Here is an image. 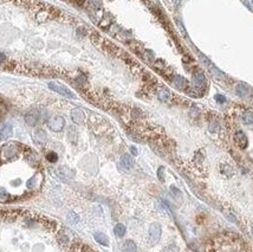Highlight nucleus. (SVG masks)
I'll return each mask as SVG.
<instances>
[{"mask_svg":"<svg viewBox=\"0 0 253 252\" xmlns=\"http://www.w3.org/2000/svg\"><path fill=\"white\" fill-rule=\"evenodd\" d=\"M236 92H237V95H238V96H240V97H245V96H247V95L250 94V89H249V87H247L246 84H244V83H239V84L236 87Z\"/></svg>","mask_w":253,"mask_h":252,"instance_id":"obj_10","label":"nucleus"},{"mask_svg":"<svg viewBox=\"0 0 253 252\" xmlns=\"http://www.w3.org/2000/svg\"><path fill=\"white\" fill-rule=\"evenodd\" d=\"M245 5H246L250 9H252L253 11V0H245Z\"/></svg>","mask_w":253,"mask_h":252,"instance_id":"obj_25","label":"nucleus"},{"mask_svg":"<svg viewBox=\"0 0 253 252\" xmlns=\"http://www.w3.org/2000/svg\"><path fill=\"white\" fill-rule=\"evenodd\" d=\"M243 122L245 125H253V113L252 111H245L243 115Z\"/></svg>","mask_w":253,"mask_h":252,"instance_id":"obj_18","label":"nucleus"},{"mask_svg":"<svg viewBox=\"0 0 253 252\" xmlns=\"http://www.w3.org/2000/svg\"><path fill=\"white\" fill-rule=\"evenodd\" d=\"M34 138H36V141L39 142V143H45L46 140H47V136H46V134H45L44 130L38 129V130L34 133Z\"/></svg>","mask_w":253,"mask_h":252,"instance_id":"obj_13","label":"nucleus"},{"mask_svg":"<svg viewBox=\"0 0 253 252\" xmlns=\"http://www.w3.org/2000/svg\"><path fill=\"white\" fill-rule=\"evenodd\" d=\"M234 141H236V143H237L241 149H245V148L247 147V144H249V140H247L246 135H245L241 130H239V131L236 133V135H234Z\"/></svg>","mask_w":253,"mask_h":252,"instance_id":"obj_4","label":"nucleus"},{"mask_svg":"<svg viewBox=\"0 0 253 252\" xmlns=\"http://www.w3.org/2000/svg\"><path fill=\"white\" fill-rule=\"evenodd\" d=\"M71 119H72V121H73L76 125H82V123L84 122V119H85L83 110H82V109H78V108H77V109H73L72 113H71Z\"/></svg>","mask_w":253,"mask_h":252,"instance_id":"obj_5","label":"nucleus"},{"mask_svg":"<svg viewBox=\"0 0 253 252\" xmlns=\"http://www.w3.org/2000/svg\"><path fill=\"white\" fill-rule=\"evenodd\" d=\"M94 237H95V239H96V242H97L98 244L104 245V246H108V245H109V239H108V237H107L104 233L96 232Z\"/></svg>","mask_w":253,"mask_h":252,"instance_id":"obj_12","label":"nucleus"},{"mask_svg":"<svg viewBox=\"0 0 253 252\" xmlns=\"http://www.w3.org/2000/svg\"><path fill=\"white\" fill-rule=\"evenodd\" d=\"M38 120H39V114H37L36 111H30L28 114L25 115V121L30 126H36L38 123Z\"/></svg>","mask_w":253,"mask_h":252,"instance_id":"obj_8","label":"nucleus"},{"mask_svg":"<svg viewBox=\"0 0 253 252\" xmlns=\"http://www.w3.org/2000/svg\"><path fill=\"white\" fill-rule=\"evenodd\" d=\"M149 236L153 243H157L161 237V226L157 223H153L149 227Z\"/></svg>","mask_w":253,"mask_h":252,"instance_id":"obj_3","label":"nucleus"},{"mask_svg":"<svg viewBox=\"0 0 253 252\" xmlns=\"http://www.w3.org/2000/svg\"><path fill=\"white\" fill-rule=\"evenodd\" d=\"M5 58H6L5 55H4V53H0V63H2V62L5 60Z\"/></svg>","mask_w":253,"mask_h":252,"instance_id":"obj_27","label":"nucleus"},{"mask_svg":"<svg viewBox=\"0 0 253 252\" xmlns=\"http://www.w3.org/2000/svg\"><path fill=\"white\" fill-rule=\"evenodd\" d=\"M49 88H50L52 91H56L57 94H59V95H62V96H64V97H68V98H75L73 92H72L70 89H68L66 87L62 85L60 83H57V82H50V83H49Z\"/></svg>","mask_w":253,"mask_h":252,"instance_id":"obj_1","label":"nucleus"},{"mask_svg":"<svg viewBox=\"0 0 253 252\" xmlns=\"http://www.w3.org/2000/svg\"><path fill=\"white\" fill-rule=\"evenodd\" d=\"M46 159H47V161H50V162H56V161L58 160V156H57V154H56L55 151H50V153H47Z\"/></svg>","mask_w":253,"mask_h":252,"instance_id":"obj_20","label":"nucleus"},{"mask_svg":"<svg viewBox=\"0 0 253 252\" xmlns=\"http://www.w3.org/2000/svg\"><path fill=\"white\" fill-rule=\"evenodd\" d=\"M193 82H194V85L198 87V88H202L205 87L206 84V77L202 72H196L194 76H193Z\"/></svg>","mask_w":253,"mask_h":252,"instance_id":"obj_7","label":"nucleus"},{"mask_svg":"<svg viewBox=\"0 0 253 252\" xmlns=\"http://www.w3.org/2000/svg\"><path fill=\"white\" fill-rule=\"evenodd\" d=\"M173 83H174L175 88L179 89V90H185L187 88V81L182 76H175Z\"/></svg>","mask_w":253,"mask_h":252,"instance_id":"obj_9","label":"nucleus"},{"mask_svg":"<svg viewBox=\"0 0 253 252\" xmlns=\"http://www.w3.org/2000/svg\"><path fill=\"white\" fill-rule=\"evenodd\" d=\"M163 167H160L158 168V172H157V175H158V179L161 180V181H164V178H163Z\"/></svg>","mask_w":253,"mask_h":252,"instance_id":"obj_24","label":"nucleus"},{"mask_svg":"<svg viewBox=\"0 0 253 252\" xmlns=\"http://www.w3.org/2000/svg\"><path fill=\"white\" fill-rule=\"evenodd\" d=\"M65 126V121L62 116H55L49 121V127L53 131H60Z\"/></svg>","mask_w":253,"mask_h":252,"instance_id":"obj_2","label":"nucleus"},{"mask_svg":"<svg viewBox=\"0 0 253 252\" xmlns=\"http://www.w3.org/2000/svg\"><path fill=\"white\" fill-rule=\"evenodd\" d=\"M136 244L132 240H126L123 244V251L124 252H136Z\"/></svg>","mask_w":253,"mask_h":252,"instance_id":"obj_15","label":"nucleus"},{"mask_svg":"<svg viewBox=\"0 0 253 252\" xmlns=\"http://www.w3.org/2000/svg\"><path fill=\"white\" fill-rule=\"evenodd\" d=\"M157 97H158V100H160V101H162V102H167V101L169 100V97H170V94L168 92V90H166V89H161V90L158 91V94H157Z\"/></svg>","mask_w":253,"mask_h":252,"instance_id":"obj_17","label":"nucleus"},{"mask_svg":"<svg viewBox=\"0 0 253 252\" xmlns=\"http://www.w3.org/2000/svg\"><path fill=\"white\" fill-rule=\"evenodd\" d=\"M215 101L218 103H225L226 102V97L224 95H215Z\"/></svg>","mask_w":253,"mask_h":252,"instance_id":"obj_22","label":"nucleus"},{"mask_svg":"<svg viewBox=\"0 0 253 252\" xmlns=\"http://www.w3.org/2000/svg\"><path fill=\"white\" fill-rule=\"evenodd\" d=\"M90 5L94 8H98L101 6V0H90Z\"/></svg>","mask_w":253,"mask_h":252,"instance_id":"obj_23","label":"nucleus"},{"mask_svg":"<svg viewBox=\"0 0 253 252\" xmlns=\"http://www.w3.org/2000/svg\"><path fill=\"white\" fill-rule=\"evenodd\" d=\"M121 162H122V165H123V167L126 168V169H130L131 167H132V159L130 157V155H128V154H124L122 157H121Z\"/></svg>","mask_w":253,"mask_h":252,"instance_id":"obj_14","label":"nucleus"},{"mask_svg":"<svg viewBox=\"0 0 253 252\" xmlns=\"http://www.w3.org/2000/svg\"><path fill=\"white\" fill-rule=\"evenodd\" d=\"M57 175H58L60 179H63V180H70V179L73 178L72 170L69 169V168H66V167H60V168L57 170Z\"/></svg>","mask_w":253,"mask_h":252,"instance_id":"obj_6","label":"nucleus"},{"mask_svg":"<svg viewBox=\"0 0 253 252\" xmlns=\"http://www.w3.org/2000/svg\"><path fill=\"white\" fill-rule=\"evenodd\" d=\"M252 235H253V227H252Z\"/></svg>","mask_w":253,"mask_h":252,"instance_id":"obj_28","label":"nucleus"},{"mask_svg":"<svg viewBox=\"0 0 253 252\" xmlns=\"http://www.w3.org/2000/svg\"><path fill=\"white\" fill-rule=\"evenodd\" d=\"M170 192H172V194H173V197H174L175 199H182V194H181L180 189H177V188H175V187L173 186L172 189H170Z\"/></svg>","mask_w":253,"mask_h":252,"instance_id":"obj_21","label":"nucleus"},{"mask_svg":"<svg viewBox=\"0 0 253 252\" xmlns=\"http://www.w3.org/2000/svg\"><path fill=\"white\" fill-rule=\"evenodd\" d=\"M114 232H115V235L117 236V237H123L124 235H126V226L123 225V224H117L116 226H115V229H114Z\"/></svg>","mask_w":253,"mask_h":252,"instance_id":"obj_16","label":"nucleus"},{"mask_svg":"<svg viewBox=\"0 0 253 252\" xmlns=\"http://www.w3.org/2000/svg\"><path fill=\"white\" fill-rule=\"evenodd\" d=\"M68 137H69V140H70L71 142H76V140H77V131H76V129H75L73 127H70V128H69Z\"/></svg>","mask_w":253,"mask_h":252,"instance_id":"obj_19","label":"nucleus"},{"mask_svg":"<svg viewBox=\"0 0 253 252\" xmlns=\"http://www.w3.org/2000/svg\"><path fill=\"white\" fill-rule=\"evenodd\" d=\"M11 134H12V126L9 125V123H5L2 128H1V130H0V136H1V138L2 140H6V138H8L9 136H11Z\"/></svg>","mask_w":253,"mask_h":252,"instance_id":"obj_11","label":"nucleus"},{"mask_svg":"<svg viewBox=\"0 0 253 252\" xmlns=\"http://www.w3.org/2000/svg\"><path fill=\"white\" fill-rule=\"evenodd\" d=\"M130 150H131V153H132L134 155H137V149H136L135 147H130Z\"/></svg>","mask_w":253,"mask_h":252,"instance_id":"obj_26","label":"nucleus"}]
</instances>
